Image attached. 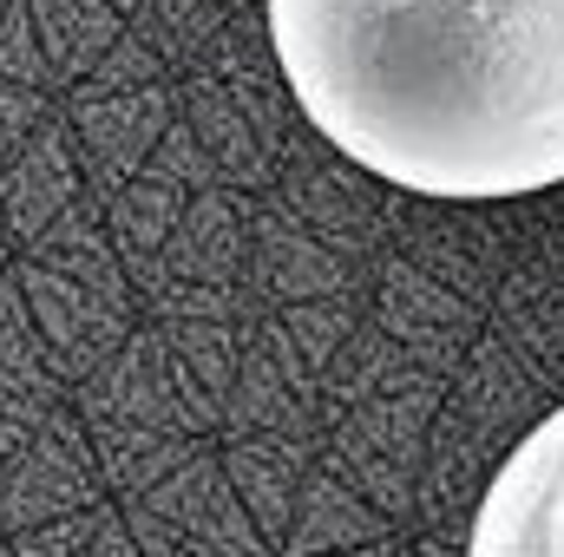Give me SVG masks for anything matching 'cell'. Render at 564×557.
Returning <instances> with one entry per match:
<instances>
[{"label":"cell","instance_id":"obj_1","mask_svg":"<svg viewBox=\"0 0 564 557\" xmlns=\"http://www.w3.org/2000/svg\"><path fill=\"white\" fill-rule=\"evenodd\" d=\"M282 86L368 177L499 204L564 184V0H263Z\"/></svg>","mask_w":564,"mask_h":557},{"label":"cell","instance_id":"obj_2","mask_svg":"<svg viewBox=\"0 0 564 557\" xmlns=\"http://www.w3.org/2000/svg\"><path fill=\"white\" fill-rule=\"evenodd\" d=\"M466 557H564V407L539 419L492 472Z\"/></svg>","mask_w":564,"mask_h":557}]
</instances>
